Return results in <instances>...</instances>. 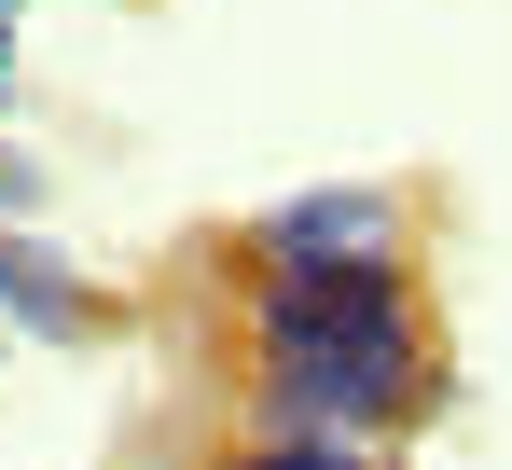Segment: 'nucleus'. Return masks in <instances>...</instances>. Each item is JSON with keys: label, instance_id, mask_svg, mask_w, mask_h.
Here are the masks:
<instances>
[{"label": "nucleus", "instance_id": "f257e3e1", "mask_svg": "<svg viewBox=\"0 0 512 470\" xmlns=\"http://www.w3.org/2000/svg\"><path fill=\"white\" fill-rule=\"evenodd\" d=\"M416 401H429V346H416V318H402V332L263 346V443H277V429H333V443H360V429H402Z\"/></svg>", "mask_w": 512, "mask_h": 470}, {"label": "nucleus", "instance_id": "f03ea898", "mask_svg": "<svg viewBox=\"0 0 512 470\" xmlns=\"http://www.w3.org/2000/svg\"><path fill=\"white\" fill-rule=\"evenodd\" d=\"M416 263L402 249H319V263H263L250 277V346H319V332H402Z\"/></svg>", "mask_w": 512, "mask_h": 470}, {"label": "nucleus", "instance_id": "7ed1b4c3", "mask_svg": "<svg viewBox=\"0 0 512 470\" xmlns=\"http://www.w3.org/2000/svg\"><path fill=\"white\" fill-rule=\"evenodd\" d=\"M97 318H111V305L70 277V249H42L28 222H0V332H28V346H84Z\"/></svg>", "mask_w": 512, "mask_h": 470}, {"label": "nucleus", "instance_id": "20e7f679", "mask_svg": "<svg viewBox=\"0 0 512 470\" xmlns=\"http://www.w3.org/2000/svg\"><path fill=\"white\" fill-rule=\"evenodd\" d=\"M250 249H263V263H319V249H402V194H374V180H346V194H291V208H263Z\"/></svg>", "mask_w": 512, "mask_h": 470}, {"label": "nucleus", "instance_id": "39448f33", "mask_svg": "<svg viewBox=\"0 0 512 470\" xmlns=\"http://www.w3.org/2000/svg\"><path fill=\"white\" fill-rule=\"evenodd\" d=\"M236 470H374L360 443H333V429H277V443H250Z\"/></svg>", "mask_w": 512, "mask_h": 470}, {"label": "nucleus", "instance_id": "423d86ee", "mask_svg": "<svg viewBox=\"0 0 512 470\" xmlns=\"http://www.w3.org/2000/svg\"><path fill=\"white\" fill-rule=\"evenodd\" d=\"M0 222H42V166L14 153V139H0Z\"/></svg>", "mask_w": 512, "mask_h": 470}, {"label": "nucleus", "instance_id": "0eeeda50", "mask_svg": "<svg viewBox=\"0 0 512 470\" xmlns=\"http://www.w3.org/2000/svg\"><path fill=\"white\" fill-rule=\"evenodd\" d=\"M0 70H14V14H0Z\"/></svg>", "mask_w": 512, "mask_h": 470}, {"label": "nucleus", "instance_id": "6e6552de", "mask_svg": "<svg viewBox=\"0 0 512 470\" xmlns=\"http://www.w3.org/2000/svg\"><path fill=\"white\" fill-rule=\"evenodd\" d=\"M0 346H14V332H0Z\"/></svg>", "mask_w": 512, "mask_h": 470}]
</instances>
